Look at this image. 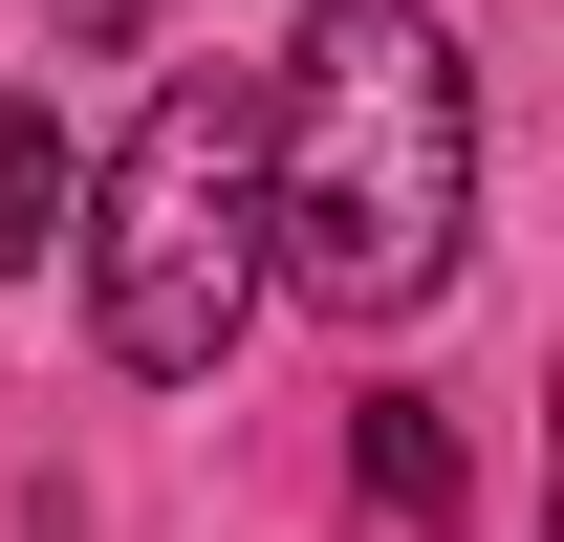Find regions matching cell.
I'll use <instances>...</instances> for the list:
<instances>
[{
	"label": "cell",
	"mask_w": 564,
	"mask_h": 542,
	"mask_svg": "<svg viewBox=\"0 0 564 542\" xmlns=\"http://www.w3.org/2000/svg\"><path fill=\"white\" fill-rule=\"evenodd\" d=\"M66 217H87V326H109V369L196 391L217 347L261 326V66H174L152 131L109 152Z\"/></svg>",
	"instance_id": "cell-2"
},
{
	"label": "cell",
	"mask_w": 564,
	"mask_h": 542,
	"mask_svg": "<svg viewBox=\"0 0 564 542\" xmlns=\"http://www.w3.org/2000/svg\"><path fill=\"white\" fill-rule=\"evenodd\" d=\"M478 239V66L434 0H326L261 66V282L326 326H413Z\"/></svg>",
	"instance_id": "cell-1"
},
{
	"label": "cell",
	"mask_w": 564,
	"mask_h": 542,
	"mask_svg": "<svg viewBox=\"0 0 564 542\" xmlns=\"http://www.w3.org/2000/svg\"><path fill=\"white\" fill-rule=\"evenodd\" d=\"M348 477H369V521H413V542H456V499H478L456 434H434V391H369L348 412Z\"/></svg>",
	"instance_id": "cell-3"
},
{
	"label": "cell",
	"mask_w": 564,
	"mask_h": 542,
	"mask_svg": "<svg viewBox=\"0 0 564 542\" xmlns=\"http://www.w3.org/2000/svg\"><path fill=\"white\" fill-rule=\"evenodd\" d=\"M66 196H87V152H66V109H44V87H0V282H22L44 239H66Z\"/></svg>",
	"instance_id": "cell-4"
}]
</instances>
